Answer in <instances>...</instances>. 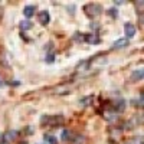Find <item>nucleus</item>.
I'll use <instances>...</instances> for the list:
<instances>
[{
    "mask_svg": "<svg viewBox=\"0 0 144 144\" xmlns=\"http://www.w3.org/2000/svg\"><path fill=\"white\" fill-rule=\"evenodd\" d=\"M124 32H125V35H127V38H134V36H136V26L131 24V23H125Z\"/></svg>",
    "mask_w": 144,
    "mask_h": 144,
    "instance_id": "f257e3e1",
    "label": "nucleus"
},
{
    "mask_svg": "<svg viewBox=\"0 0 144 144\" xmlns=\"http://www.w3.org/2000/svg\"><path fill=\"white\" fill-rule=\"evenodd\" d=\"M16 136H17V131L16 130H9L7 133H4V136H3V141L9 143V141H12V140L16 138Z\"/></svg>",
    "mask_w": 144,
    "mask_h": 144,
    "instance_id": "f03ea898",
    "label": "nucleus"
},
{
    "mask_svg": "<svg viewBox=\"0 0 144 144\" xmlns=\"http://www.w3.org/2000/svg\"><path fill=\"white\" fill-rule=\"evenodd\" d=\"M49 20H51V16H49V12L43 10L39 13V23L41 24H48Z\"/></svg>",
    "mask_w": 144,
    "mask_h": 144,
    "instance_id": "7ed1b4c3",
    "label": "nucleus"
},
{
    "mask_svg": "<svg viewBox=\"0 0 144 144\" xmlns=\"http://www.w3.org/2000/svg\"><path fill=\"white\" fill-rule=\"evenodd\" d=\"M35 12H36V7L35 6H26V7L23 9V14L26 17H32L33 14H35Z\"/></svg>",
    "mask_w": 144,
    "mask_h": 144,
    "instance_id": "20e7f679",
    "label": "nucleus"
},
{
    "mask_svg": "<svg viewBox=\"0 0 144 144\" xmlns=\"http://www.w3.org/2000/svg\"><path fill=\"white\" fill-rule=\"evenodd\" d=\"M128 45V39L127 38H122V39H118V41L114 42V48L117 49H121V48H125Z\"/></svg>",
    "mask_w": 144,
    "mask_h": 144,
    "instance_id": "39448f33",
    "label": "nucleus"
},
{
    "mask_svg": "<svg viewBox=\"0 0 144 144\" xmlns=\"http://www.w3.org/2000/svg\"><path fill=\"white\" fill-rule=\"evenodd\" d=\"M143 75H144L143 69H137V71L133 72V75H131V79H133V81H141V79H143Z\"/></svg>",
    "mask_w": 144,
    "mask_h": 144,
    "instance_id": "423d86ee",
    "label": "nucleus"
},
{
    "mask_svg": "<svg viewBox=\"0 0 144 144\" xmlns=\"http://www.w3.org/2000/svg\"><path fill=\"white\" fill-rule=\"evenodd\" d=\"M20 29H22V30L32 29V22H29V20H23V22L20 23Z\"/></svg>",
    "mask_w": 144,
    "mask_h": 144,
    "instance_id": "0eeeda50",
    "label": "nucleus"
},
{
    "mask_svg": "<svg viewBox=\"0 0 144 144\" xmlns=\"http://www.w3.org/2000/svg\"><path fill=\"white\" fill-rule=\"evenodd\" d=\"M45 138L49 141V144H58V138H56V137H53V136H46Z\"/></svg>",
    "mask_w": 144,
    "mask_h": 144,
    "instance_id": "6e6552de",
    "label": "nucleus"
},
{
    "mask_svg": "<svg viewBox=\"0 0 144 144\" xmlns=\"http://www.w3.org/2000/svg\"><path fill=\"white\" fill-rule=\"evenodd\" d=\"M108 14H110V16H112V17H117L118 10H117V9H114V7H112V9H110V10H108Z\"/></svg>",
    "mask_w": 144,
    "mask_h": 144,
    "instance_id": "1a4fd4ad",
    "label": "nucleus"
},
{
    "mask_svg": "<svg viewBox=\"0 0 144 144\" xmlns=\"http://www.w3.org/2000/svg\"><path fill=\"white\" fill-rule=\"evenodd\" d=\"M69 137H71V133H69L68 130H63L62 131V138L63 140H69Z\"/></svg>",
    "mask_w": 144,
    "mask_h": 144,
    "instance_id": "9d476101",
    "label": "nucleus"
},
{
    "mask_svg": "<svg viewBox=\"0 0 144 144\" xmlns=\"http://www.w3.org/2000/svg\"><path fill=\"white\" fill-rule=\"evenodd\" d=\"M124 107H125L124 101L120 100V101H118V105H117V110H118V111H122V110H124Z\"/></svg>",
    "mask_w": 144,
    "mask_h": 144,
    "instance_id": "9b49d317",
    "label": "nucleus"
},
{
    "mask_svg": "<svg viewBox=\"0 0 144 144\" xmlns=\"http://www.w3.org/2000/svg\"><path fill=\"white\" fill-rule=\"evenodd\" d=\"M87 41H88V42H94V43H97V42H98V39H97V38H94V36H88V38H87Z\"/></svg>",
    "mask_w": 144,
    "mask_h": 144,
    "instance_id": "f8f14e48",
    "label": "nucleus"
},
{
    "mask_svg": "<svg viewBox=\"0 0 144 144\" xmlns=\"http://www.w3.org/2000/svg\"><path fill=\"white\" fill-rule=\"evenodd\" d=\"M48 62H53V55H49L48 56Z\"/></svg>",
    "mask_w": 144,
    "mask_h": 144,
    "instance_id": "ddd939ff",
    "label": "nucleus"
},
{
    "mask_svg": "<svg viewBox=\"0 0 144 144\" xmlns=\"http://www.w3.org/2000/svg\"><path fill=\"white\" fill-rule=\"evenodd\" d=\"M0 144H7V143H6V141H3V140H2V141H0Z\"/></svg>",
    "mask_w": 144,
    "mask_h": 144,
    "instance_id": "4468645a",
    "label": "nucleus"
},
{
    "mask_svg": "<svg viewBox=\"0 0 144 144\" xmlns=\"http://www.w3.org/2000/svg\"><path fill=\"white\" fill-rule=\"evenodd\" d=\"M2 85H3V82H2V79H0V87H2Z\"/></svg>",
    "mask_w": 144,
    "mask_h": 144,
    "instance_id": "2eb2a0df",
    "label": "nucleus"
},
{
    "mask_svg": "<svg viewBox=\"0 0 144 144\" xmlns=\"http://www.w3.org/2000/svg\"><path fill=\"white\" fill-rule=\"evenodd\" d=\"M23 144H27V143H23Z\"/></svg>",
    "mask_w": 144,
    "mask_h": 144,
    "instance_id": "dca6fc26",
    "label": "nucleus"
}]
</instances>
